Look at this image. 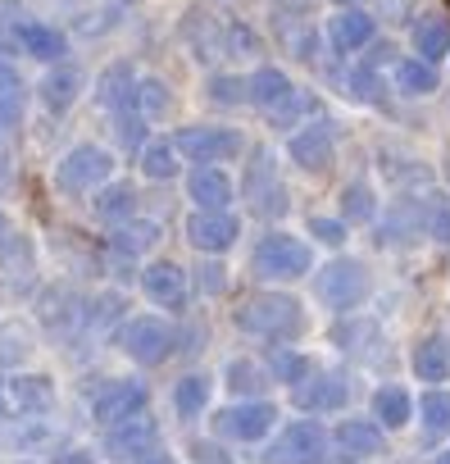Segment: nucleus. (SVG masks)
<instances>
[{
    "label": "nucleus",
    "mask_w": 450,
    "mask_h": 464,
    "mask_svg": "<svg viewBox=\"0 0 450 464\" xmlns=\"http://www.w3.org/2000/svg\"><path fill=\"white\" fill-rule=\"evenodd\" d=\"M237 328L255 337H296L305 328V310L296 296L282 292H260L246 305H237Z\"/></svg>",
    "instance_id": "nucleus-1"
},
{
    "label": "nucleus",
    "mask_w": 450,
    "mask_h": 464,
    "mask_svg": "<svg viewBox=\"0 0 450 464\" xmlns=\"http://www.w3.org/2000/svg\"><path fill=\"white\" fill-rule=\"evenodd\" d=\"M251 269H255V278L292 283V278H305L314 269V256L301 237H292V232H269V237L255 242V251H251Z\"/></svg>",
    "instance_id": "nucleus-2"
},
{
    "label": "nucleus",
    "mask_w": 450,
    "mask_h": 464,
    "mask_svg": "<svg viewBox=\"0 0 450 464\" xmlns=\"http://www.w3.org/2000/svg\"><path fill=\"white\" fill-rule=\"evenodd\" d=\"M314 292H319V301H323L328 310L346 314V310H355V305L369 296V269H364L359 260H332V265L314 278Z\"/></svg>",
    "instance_id": "nucleus-3"
},
{
    "label": "nucleus",
    "mask_w": 450,
    "mask_h": 464,
    "mask_svg": "<svg viewBox=\"0 0 450 464\" xmlns=\"http://www.w3.org/2000/svg\"><path fill=\"white\" fill-rule=\"evenodd\" d=\"M323 459H328V432H323L314 419L292 423V428L264 450V464H323Z\"/></svg>",
    "instance_id": "nucleus-4"
},
{
    "label": "nucleus",
    "mask_w": 450,
    "mask_h": 464,
    "mask_svg": "<svg viewBox=\"0 0 450 464\" xmlns=\"http://www.w3.org/2000/svg\"><path fill=\"white\" fill-rule=\"evenodd\" d=\"M110 173H114V160H110V150H101V146H73V150L60 160V169H55V187L73 196V191L101 187Z\"/></svg>",
    "instance_id": "nucleus-5"
},
{
    "label": "nucleus",
    "mask_w": 450,
    "mask_h": 464,
    "mask_svg": "<svg viewBox=\"0 0 450 464\" xmlns=\"http://www.w3.org/2000/svg\"><path fill=\"white\" fill-rule=\"evenodd\" d=\"M242 132H233V128H182L177 137H173V150L177 155H187V160H196V164H214V160H233V155H242Z\"/></svg>",
    "instance_id": "nucleus-6"
},
{
    "label": "nucleus",
    "mask_w": 450,
    "mask_h": 464,
    "mask_svg": "<svg viewBox=\"0 0 450 464\" xmlns=\"http://www.w3.org/2000/svg\"><path fill=\"white\" fill-rule=\"evenodd\" d=\"M278 405L269 401H251V405H233V410H218L214 414V432L218 437H233V441H255L273 428Z\"/></svg>",
    "instance_id": "nucleus-7"
},
{
    "label": "nucleus",
    "mask_w": 450,
    "mask_h": 464,
    "mask_svg": "<svg viewBox=\"0 0 450 464\" xmlns=\"http://www.w3.org/2000/svg\"><path fill=\"white\" fill-rule=\"evenodd\" d=\"M119 342H123V351L137 360V364H159L168 351H173V328L164 324V319H132L123 333H119Z\"/></svg>",
    "instance_id": "nucleus-8"
},
{
    "label": "nucleus",
    "mask_w": 450,
    "mask_h": 464,
    "mask_svg": "<svg viewBox=\"0 0 450 464\" xmlns=\"http://www.w3.org/2000/svg\"><path fill=\"white\" fill-rule=\"evenodd\" d=\"M237 232H242V223L228 214V209H196L191 218H187V242L196 246V251H228L233 242H237Z\"/></svg>",
    "instance_id": "nucleus-9"
},
{
    "label": "nucleus",
    "mask_w": 450,
    "mask_h": 464,
    "mask_svg": "<svg viewBox=\"0 0 450 464\" xmlns=\"http://www.w3.org/2000/svg\"><path fill=\"white\" fill-rule=\"evenodd\" d=\"M332 150H337V137H332L328 119H319V123H310V128H301L292 137V160L305 173H328L332 169Z\"/></svg>",
    "instance_id": "nucleus-10"
},
{
    "label": "nucleus",
    "mask_w": 450,
    "mask_h": 464,
    "mask_svg": "<svg viewBox=\"0 0 450 464\" xmlns=\"http://www.w3.org/2000/svg\"><path fill=\"white\" fill-rule=\"evenodd\" d=\"M246 196L260 214H282L287 200H282V182H278V169H273V155L260 146L255 160H251V173H246Z\"/></svg>",
    "instance_id": "nucleus-11"
},
{
    "label": "nucleus",
    "mask_w": 450,
    "mask_h": 464,
    "mask_svg": "<svg viewBox=\"0 0 450 464\" xmlns=\"http://www.w3.org/2000/svg\"><path fill=\"white\" fill-rule=\"evenodd\" d=\"M418 232H427V205L400 196V200L387 209L382 227H378V242H382V246H409Z\"/></svg>",
    "instance_id": "nucleus-12"
},
{
    "label": "nucleus",
    "mask_w": 450,
    "mask_h": 464,
    "mask_svg": "<svg viewBox=\"0 0 450 464\" xmlns=\"http://www.w3.org/2000/svg\"><path fill=\"white\" fill-rule=\"evenodd\" d=\"M332 446H337L341 459H373V455L387 450V446H382V428H378V423H364V419H346V423H337Z\"/></svg>",
    "instance_id": "nucleus-13"
},
{
    "label": "nucleus",
    "mask_w": 450,
    "mask_h": 464,
    "mask_svg": "<svg viewBox=\"0 0 450 464\" xmlns=\"http://www.w3.org/2000/svg\"><path fill=\"white\" fill-rule=\"evenodd\" d=\"M146 410V387L141 382H110L101 396H96V419L110 428V423H123L132 414Z\"/></svg>",
    "instance_id": "nucleus-14"
},
{
    "label": "nucleus",
    "mask_w": 450,
    "mask_h": 464,
    "mask_svg": "<svg viewBox=\"0 0 450 464\" xmlns=\"http://www.w3.org/2000/svg\"><path fill=\"white\" fill-rule=\"evenodd\" d=\"M187 191H191V200L200 205V209H228L233 205V178L223 173L218 164H200L196 173H191V182H187Z\"/></svg>",
    "instance_id": "nucleus-15"
},
{
    "label": "nucleus",
    "mask_w": 450,
    "mask_h": 464,
    "mask_svg": "<svg viewBox=\"0 0 450 464\" xmlns=\"http://www.w3.org/2000/svg\"><path fill=\"white\" fill-rule=\"evenodd\" d=\"M155 419L141 410V414H132V419H123V423H110V441H105V450L110 455H141V450H150V441H155Z\"/></svg>",
    "instance_id": "nucleus-16"
},
{
    "label": "nucleus",
    "mask_w": 450,
    "mask_h": 464,
    "mask_svg": "<svg viewBox=\"0 0 450 464\" xmlns=\"http://www.w3.org/2000/svg\"><path fill=\"white\" fill-rule=\"evenodd\" d=\"M328 42H332L337 55L364 51V46L373 42V14H364V10H346V14H337V19L328 24Z\"/></svg>",
    "instance_id": "nucleus-17"
},
{
    "label": "nucleus",
    "mask_w": 450,
    "mask_h": 464,
    "mask_svg": "<svg viewBox=\"0 0 450 464\" xmlns=\"http://www.w3.org/2000/svg\"><path fill=\"white\" fill-rule=\"evenodd\" d=\"M141 287H146V296L155 301V305H182V296H187V278H182V269L177 265H168V260H159V265H146V274H141Z\"/></svg>",
    "instance_id": "nucleus-18"
},
{
    "label": "nucleus",
    "mask_w": 450,
    "mask_h": 464,
    "mask_svg": "<svg viewBox=\"0 0 450 464\" xmlns=\"http://www.w3.org/2000/svg\"><path fill=\"white\" fill-rule=\"evenodd\" d=\"M10 401L24 414H46L55 405V382L46 373H19V378H10Z\"/></svg>",
    "instance_id": "nucleus-19"
},
{
    "label": "nucleus",
    "mask_w": 450,
    "mask_h": 464,
    "mask_svg": "<svg viewBox=\"0 0 450 464\" xmlns=\"http://www.w3.org/2000/svg\"><path fill=\"white\" fill-rule=\"evenodd\" d=\"M346 401H350V387H346V378H337V373H323V378L296 387V405H301V410H341Z\"/></svg>",
    "instance_id": "nucleus-20"
},
{
    "label": "nucleus",
    "mask_w": 450,
    "mask_h": 464,
    "mask_svg": "<svg viewBox=\"0 0 450 464\" xmlns=\"http://www.w3.org/2000/svg\"><path fill=\"white\" fill-rule=\"evenodd\" d=\"M42 324L46 328H55V333H69L73 324H78V314H82V305H78V296H73V287H46L42 292Z\"/></svg>",
    "instance_id": "nucleus-21"
},
{
    "label": "nucleus",
    "mask_w": 450,
    "mask_h": 464,
    "mask_svg": "<svg viewBox=\"0 0 450 464\" xmlns=\"http://www.w3.org/2000/svg\"><path fill=\"white\" fill-rule=\"evenodd\" d=\"M187 37H191L200 60H223V55H228V24H218L209 14H196L187 24Z\"/></svg>",
    "instance_id": "nucleus-22"
},
{
    "label": "nucleus",
    "mask_w": 450,
    "mask_h": 464,
    "mask_svg": "<svg viewBox=\"0 0 450 464\" xmlns=\"http://www.w3.org/2000/svg\"><path fill=\"white\" fill-rule=\"evenodd\" d=\"M287 96H292V78H287L282 69H255V73L246 78V101H251V105L273 110V105L287 101Z\"/></svg>",
    "instance_id": "nucleus-23"
},
{
    "label": "nucleus",
    "mask_w": 450,
    "mask_h": 464,
    "mask_svg": "<svg viewBox=\"0 0 450 464\" xmlns=\"http://www.w3.org/2000/svg\"><path fill=\"white\" fill-rule=\"evenodd\" d=\"M78 87H82L78 64H60V69H51V73L42 78V101H46L51 110H69V105L78 101Z\"/></svg>",
    "instance_id": "nucleus-24"
},
{
    "label": "nucleus",
    "mask_w": 450,
    "mask_h": 464,
    "mask_svg": "<svg viewBox=\"0 0 450 464\" xmlns=\"http://www.w3.org/2000/svg\"><path fill=\"white\" fill-rule=\"evenodd\" d=\"M19 51L33 55V60H60V55L69 51V42H64V33H55V28L28 19V24H24V37H19Z\"/></svg>",
    "instance_id": "nucleus-25"
},
{
    "label": "nucleus",
    "mask_w": 450,
    "mask_h": 464,
    "mask_svg": "<svg viewBox=\"0 0 450 464\" xmlns=\"http://www.w3.org/2000/svg\"><path fill=\"white\" fill-rule=\"evenodd\" d=\"M414 51L423 55V64L441 60V55L450 51V19H445V14H432V19L414 24Z\"/></svg>",
    "instance_id": "nucleus-26"
},
{
    "label": "nucleus",
    "mask_w": 450,
    "mask_h": 464,
    "mask_svg": "<svg viewBox=\"0 0 450 464\" xmlns=\"http://www.w3.org/2000/svg\"><path fill=\"white\" fill-rule=\"evenodd\" d=\"M373 414H378L382 428H405L409 414H414V401H409L405 387H378L373 392Z\"/></svg>",
    "instance_id": "nucleus-27"
},
{
    "label": "nucleus",
    "mask_w": 450,
    "mask_h": 464,
    "mask_svg": "<svg viewBox=\"0 0 450 464\" xmlns=\"http://www.w3.org/2000/svg\"><path fill=\"white\" fill-rule=\"evenodd\" d=\"M132 96H137V73H132L128 64H114V69L101 78V105L119 114V110L132 105Z\"/></svg>",
    "instance_id": "nucleus-28"
},
{
    "label": "nucleus",
    "mask_w": 450,
    "mask_h": 464,
    "mask_svg": "<svg viewBox=\"0 0 450 464\" xmlns=\"http://www.w3.org/2000/svg\"><path fill=\"white\" fill-rule=\"evenodd\" d=\"M278 37H282V46L296 55V60H314V51H319V37H314V28L305 24V14H278Z\"/></svg>",
    "instance_id": "nucleus-29"
},
{
    "label": "nucleus",
    "mask_w": 450,
    "mask_h": 464,
    "mask_svg": "<svg viewBox=\"0 0 450 464\" xmlns=\"http://www.w3.org/2000/svg\"><path fill=\"white\" fill-rule=\"evenodd\" d=\"M391 82H396L405 96H432V92H436V73H432V64H423V60H396Z\"/></svg>",
    "instance_id": "nucleus-30"
},
{
    "label": "nucleus",
    "mask_w": 450,
    "mask_h": 464,
    "mask_svg": "<svg viewBox=\"0 0 450 464\" xmlns=\"http://www.w3.org/2000/svg\"><path fill=\"white\" fill-rule=\"evenodd\" d=\"M110 242H114V251H123V256H146L150 246H159V223H123L119 232H110Z\"/></svg>",
    "instance_id": "nucleus-31"
},
{
    "label": "nucleus",
    "mask_w": 450,
    "mask_h": 464,
    "mask_svg": "<svg viewBox=\"0 0 450 464\" xmlns=\"http://www.w3.org/2000/svg\"><path fill=\"white\" fill-rule=\"evenodd\" d=\"M414 373H418L423 382H441V378H450V351H445L436 337L418 342V346H414Z\"/></svg>",
    "instance_id": "nucleus-32"
},
{
    "label": "nucleus",
    "mask_w": 450,
    "mask_h": 464,
    "mask_svg": "<svg viewBox=\"0 0 450 464\" xmlns=\"http://www.w3.org/2000/svg\"><path fill=\"white\" fill-rule=\"evenodd\" d=\"M137 209V191L128 187V182H101V191H96V214L101 218H110V223H119V218H128Z\"/></svg>",
    "instance_id": "nucleus-33"
},
{
    "label": "nucleus",
    "mask_w": 450,
    "mask_h": 464,
    "mask_svg": "<svg viewBox=\"0 0 450 464\" xmlns=\"http://www.w3.org/2000/svg\"><path fill=\"white\" fill-rule=\"evenodd\" d=\"M173 405H177L182 419L205 414V405H209V378H205V373H187V378L173 387Z\"/></svg>",
    "instance_id": "nucleus-34"
},
{
    "label": "nucleus",
    "mask_w": 450,
    "mask_h": 464,
    "mask_svg": "<svg viewBox=\"0 0 450 464\" xmlns=\"http://www.w3.org/2000/svg\"><path fill=\"white\" fill-rule=\"evenodd\" d=\"M24 24H28V14H24L19 0H0V51H5V55H19Z\"/></svg>",
    "instance_id": "nucleus-35"
},
{
    "label": "nucleus",
    "mask_w": 450,
    "mask_h": 464,
    "mask_svg": "<svg viewBox=\"0 0 450 464\" xmlns=\"http://www.w3.org/2000/svg\"><path fill=\"white\" fill-rule=\"evenodd\" d=\"M24 119V87L10 69H0V128H14Z\"/></svg>",
    "instance_id": "nucleus-36"
},
{
    "label": "nucleus",
    "mask_w": 450,
    "mask_h": 464,
    "mask_svg": "<svg viewBox=\"0 0 450 464\" xmlns=\"http://www.w3.org/2000/svg\"><path fill=\"white\" fill-rule=\"evenodd\" d=\"M141 173L146 178H173L177 173V150L173 146H164V141H150V146H141Z\"/></svg>",
    "instance_id": "nucleus-37"
},
{
    "label": "nucleus",
    "mask_w": 450,
    "mask_h": 464,
    "mask_svg": "<svg viewBox=\"0 0 450 464\" xmlns=\"http://www.w3.org/2000/svg\"><path fill=\"white\" fill-rule=\"evenodd\" d=\"M418 414H423V428H427V432H450V392L432 387V392L418 401Z\"/></svg>",
    "instance_id": "nucleus-38"
},
{
    "label": "nucleus",
    "mask_w": 450,
    "mask_h": 464,
    "mask_svg": "<svg viewBox=\"0 0 450 464\" xmlns=\"http://www.w3.org/2000/svg\"><path fill=\"white\" fill-rule=\"evenodd\" d=\"M305 114H314V96H310V92H296V87H292L287 101L273 105V123H278V128H292V123H301Z\"/></svg>",
    "instance_id": "nucleus-39"
},
{
    "label": "nucleus",
    "mask_w": 450,
    "mask_h": 464,
    "mask_svg": "<svg viewBox=\"0 0 450 464\" xmlns=\"http://www.w3.org/2000/svg\"><path fill=\"white\" fill-rule=\"evenodd\" d=\"M373 209H378V200H373V191H369L364 182H350V187L341 191V214H346V218L364 223V218H373Z\"/></svg>",
    "instance_id": "nucleus-40"
},
{
    "label": "nucleus",
    "mask_w": 450,
    "mask_h": 464,
    "mask_svg": "<svg viewBox=\"0 0 450 464\" xmlns=\"http://www.w3.org/2000/svg\"><path fill=\"white\" fill-rule=\"evenodd\" d=\"M269 369H273L282 382H305L310 360H305V355H296V351H273V355H269Z\"/></svg>",
    "instance_id": "nucleus-41"
},
{
    "label": "nucleus",
    "mask_w": 450,
    "mask_h": 464,
    "mask_svg": "<svg viewBox=\"0 0 450 464\" xmlns=\"http://www.w3.org/2000/svg\"><path fill=\"white\" fill-rule=\"evenodd\" d=\"M228 387L242 392V396H255V392L264 387V373H260L251 360H233V364H228Z\"/></svg>",
    "instance_id": "nucleus-42"
},
{
    "label": "nucleus",
    "mask_w": 450,
    "mask_h": 464,
    "mask_svg": "<svg viewBox=\"0 0 450 464\" xmlns=\"http://www.w3.org/2000/svg\"><path fill=\"white\" fill-rule=\"evenodd\" d=\"M132 105H137V110H146V119H150V114H159V110L168 105V92H164V82H159V78H146V82H137V96H132Z\"/></svg>",
    "instance_id": "nucleus-43"
},
{
    "label": "nucleus",
    "mask_w": 450,
    "mask_h": 464,
    "mask_svg": "<svg viewBox=\"0 0 450 464\" xmlns=\"http://www.w3.org/2000/svg\"><path fill=\"white\" fill-rule=\"evenodd\" d=\"M346 92H350L355 101H382V92H378V73H373V69H355V73H346Z\"/></svg>",
    "instance_id": "nucleus-44"
},
{
    "label": "nucleus",
    "mask_w": 450,
    "mask_h": 464,
    "mask_svg": "<svg viewBox=\"0 0 450 464\" xmlns=\"http://www.w3.org/2000/svg\"><path fill=\"white\" fill-rule=\"evenodd\" d=\"M427 232H432L436 242L450 246V200H432L427 205Z\"/></svg>",
    "instance_id": "nucleus-45"
},
{
    "label": "nucleus",
    "mask_w": 450,
    "mask_h": 464,
    "mask_svg": "<svg viewBox=\"0 0 450 464\" xmlns=\"http://www.w3.org/2000/svg\"><path fill=\"white\" fill-rule=\"evenodd\" d=\"M209 96L223 101V105H237V101H246V82H237V78H214V82H209Z\"/></svg>",
    "instance_id": "nucleus-46"
},
{
    "label": "nucleus",
    "mask_w": 450,
    "mask_h": 464,
    "mask_svg": "<svg viewBox=\"0 0 450 464\" xmlns=\"http://www.w3.org/2000/svg\"><path fill=\"white\" fill-rule=\"evenodd\" d=\"M310 232L319 242H328V246H341L346 242V223H337V218H310Z\"/></svg>",
    "instance_id": "nucleus-47"
},
{
    "label": "nucleus",
    "mask_w": 450,
    "mask_h": 464,
    "mask_svg": "<svg viewBox=\"0 0 450 464\" xmlns=\"http://www.w3.org/2000/svg\"><path fill=\"white\" fill-rule=\"evenodd\" d=\"M119 137H123L128 146H137V137H141V114H132V110H119Z\"/></svg>",
    "instance_id": "nucleus-48"
},
{
    "label": "nucleus",
    "mask_w": 450,
    "mask_h": 464,
    "mask_svg": "<svg viewBox=\"0 0 450 464\" xmlns=\"http://www.w3.org/2000/svg\"><path fill=\"white\" fill-rule=\"evenodd\" d=\"M119 314H123V296H105V301H96V328L114 324Z\"/></svg>",
    "instance_id": "nucleus-49"
},
{
    "label": "nucleus",
    "mask_w": 450,
    "mask_h": 464,
    "mask_svg": "<svg viewBox=\"0 0 450 464\" xmlns=\"http://www.w3.org/2000/svg\"><path fill=\"white\" fill-rule=\"evenodd\" d=\"M200 283H205V292H223L228 274H223V265H200Z\"/></svg>",
    "instance_id": "nucleus-50"
},
{
    "label": "nucleus",
    "mask_w": 450,
    "mask_h": 464,
    "mask_svg": "<svg viewBox=\"0 0 450 464\" xmlns=\"http://www.w3.org/2000/svg\"><path fill=\"white\" fill-rule=\"evenodd\" d=\"M137 464H177V459H173L168 450H155V446H150V450H141V455H137Z\"/></svg>",
    "instance_id": "nucleus-51"
},
{
    "label": "nucleus",
    "mask_w": 450,
    "mask_h": 464,
    "mask_svg": "<svg viewBox=\"0 0 450 464\" xmlns=\"http://www.w3.org/2000/svg\"><path fill=\"white\" fill-rule=\"evenodd\" d=\"M5 178H10V150L0 146V182H5Z\"/></svg>",
    "instance_id": "nucleus-52"
},
{
    "label": "nucleus",
    "mask_w": 450,
    "mask_h": 464,
    "mask_svg": "<svg viewBox=\"0 0 450 464\" xmlns=\"http://www.w3.org/2000/svg\"><path fill=\"white\" fill-rule=\"evenodd\" d=\"M60 464H91V459H87V455L78 450V455H60Z\"/></svg>",
    "instance_id": "nucleus-53"
},
{
    "label": "nucleus",
    "mask_w": 450,
    "mask_h": 464,
    "mask_svg": "<svg viewBox=\"0 0 450 464\" xmlns=\"http://www.w3.org/2000/svg\"><path fill=\"white\" fill-rule=\"evenodd\" d=\"M337 5H341V10H359V5H364V0H337Z\"/></svg>",
    "instance_id": "nucleus-54"
},
{
    "label": "nucleus",
    "mask_w": 450,
    "mask_h": 464,
    "mask_svg": "<svg viewBox=\"0 0 450 464\" xmlns=\"http://www.w3.org/2000/svg\"><path fill=\"white\" fill-rule=\"evenodd\" d=\"M432 464H450V450H441V455H436V459H432Z\"/></svg>",
    "instance_id": "nucleus-55"
},
{
    "label": "nucleus",
    "mask_w": 450,
    "mask_h": 464,
    "mask_svg": "<svg viewBox=\"0 0 450 464\" xmlns=\"http://www.w3.org/2000/svg\"><path fill=\"white\" fill-rule=\"evenodd\" d=\"M445 178H450V150H445Z\"/></svg>",
    "instance_id": "nucleus-56"
},
{
    "label": "nucleus",
    "mask_w": 450,
    "mask_h": 464,
    "mask_svg": "<svg viewBox=\"0 0 450 464\" xmlns=\"http://www.w3.org/2000/svg\"><path fill=\"white\" fill-rule=\"evenodd\" d=\"M287 5H305V0H287Z\"/></svg>",
    "instance_id": "nucleus-57"
}]
</instances>
